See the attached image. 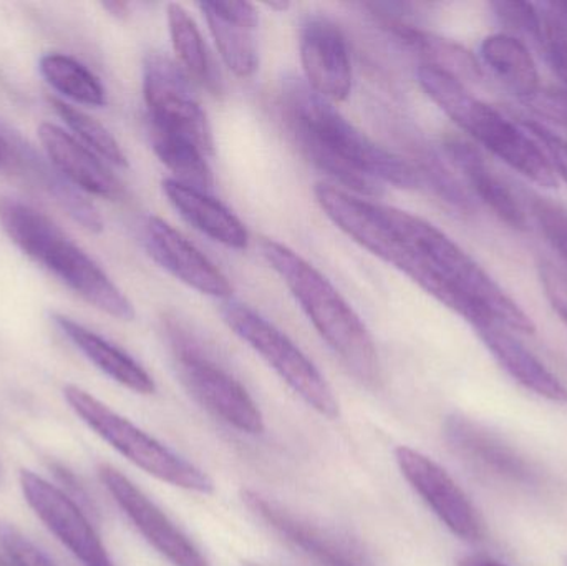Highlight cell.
Returning <instances> with one entry per match:
<instances>
[{
    "mask_svg": "<svg viewBox=\"0 0 567 566\" xmlns=\"http://www.w3.org/2000/svg\"><path fill=\"white\" fill-rule=\"evenodd\" d=\"M282 110L302 155L340 186L357 195L379 196L380 183L399 188L419 185L410 163L372 142L306 82L289 79L284 83Z\"/></svg>",
    "mask_w": 567,
    "mask_h": 566,
    "instance_id": "6da1fadb",
    "label": "cell"
},
{
    "mask_svg": "<svg viewBox=\"0 0 567 566\" xmlns=\"http://www.w3.org/2000/svg\"><path fill=\"white\" fill-rule=\"evenodd\" d=\"M261 251L343 366L363 384H379L380 359L372 335L332 282L281 243L265 239Z\"/></svg>",
    "mask_w": 567,
    "mask_h": 566,
    "instance_id": "7a4b0ae2",
    "label": "cell"
},
{
    "mask_svg": "<svg viewBox=\"0 0 567 566\" xmlns=\"http://www.w3.org/2000/svg\"><path fill=\"white\" fill-rule=\"evenodd\" d=\"M0 223L13 245L93 308L133 321L135 308L105 271L49 216L19 199H0Z\"/></svg>",
    "mask_w": 567,
    "mask_h": 566,
    "instance_id": "3957f363",
    "label": "cell"
},
{
    "mask_svg": "<svg viewBox=\"0 0 567 566\" xmlns=\"http://www.w3.org/2000/svg\"><path fill=\"white\" fill-rule=\"evenodd\" d=\"M416 76L432 102L496 158L542 188L558 185L548 156L519 123L476 99L462 80L443 70L422 63Z\"/></svg>",
    "mask_w": 567,
    "mask_h": 566,
    "instance_id": "277c9868",
    "label": "cell"
},
{
    "mask_svg": "<svg viewBox=\"0 0 567 566\" xmlns=\"http://www.w3.org/2000/svg\"><path fill=\"white\" fill-rule=\"evenodd\" d=\"M63 398L80 421L85 422L106 444L146 474L196 494L209 495L215 492V482L206 472L169 451L162 442L136 428L128 419L116 414L90 392L69 384L63 389Z\"/></svg>",
    "mask_w": 567,
    "mask_h": 566,
    "instance_id": "5b68a950",
    "label": "cell"
},
{
    "mask_svg": "<svg viewBox=\"0 0 567 566\" xmlns=\"http://www.w3.org/2000/svg\"><path fill=\"white\" fill-rule=\"evenodd\" d=\"M176 374L203 409L243 434L265 432V415L245 385L206 354L198 339L176 321L166 322Z\"/></svg>",
    "mask_w": 567,
    "mask_h": 566,
    "instance_id": "8992f818",
    "label": "cell"
},
{
    "mask_svg": "<svg viewBox=\"0 0 567 566\" xmlns=\"http://www.w3.org/2000/svg\"><path fill=\"white\" fill-rule=\"evenodd\" d=\"M221 316L228 328L255 349L309 408L332 421L339 418V401L329 382L282 331L248 306L233 299L221 306Z\"/></svg>",
    "mask_w": 567,
    "mask_h": 566,
    "instance_id": "52a82bcc",
    "label": "cell"
},
{
    "mask_svg": "<svg viewBox=\"0 0 567 566\" xmlns=\"http://www.w3.org/2000/svg\"><path fill=\"white\" fill-rule=\"evenodd\" d=\"M143 96L150 125L179 133L195 142L206 156L215 155L208 116L178 63L162 53H150L143 63Z\"/></svg>",
    "mask_w": 567,
    "mask_h": 566,
    "instance_id": "ba28073f",
    "label": "cell"
},
{
    "mask_svg": "<svg viewBox=\"0 0 567 566\" xmlns=\"http://www.w3.org/2000/svg\"><path fill=\"white\" fill-rule=\"evenodd\" d=\"M29 507L83 566H115L86 512L66 492L30 471L20 472Z\"/></svg>",
    "mask_w": 567,
    "mask_h": 566,
    "instance_id": "9c48e42d",
    "label": "cell"
},
{
    "mask_svg": "<svg viewBox=\"0 0 567 566\" xmlns=\"http://www.w3.org/2000/svg\"><path fill=\"white\" fill-rule=\"evenodd\" d=\"M395 461L413 491L456 537L466 542L485 537V525L478 511L445 469L406 445L395 449Z\"/></svg>",
    "mask_w": 567,
    "mask_h": 566,
    "instance_id": "30bf717a",
    "label": "cell"
},
{
    "mask_svg": "<svg viewBox=\"0 0 567 566\" xmlns=\"http://www.w3.org/2000/svg\"><path fill=\"white\" fill-rule=\"evenodd\" d=\"M100 481L125 512L136 531L173 566H212L192 541L150 501L128 477L112 465L99 469Z\"/></svg>",
    "mask_w": 567,
    "mask_h": 566,
    "instance_id": "8fae6325",
    "label": "cell"
},
{
    "mask_svg": "<svg viewBox=\"0 0 567 566\" xmlns=\"http://www.w3.org/2000/svg\"><path fill=\"white\" fill-rule=\"evenodd\" d=\"M143 245L156 265L212 298L231 299L233 286L225 275L165 219L150 216L143 226Z\"/></svg>",
    "mask_w": 567,
    "mask_h": 566,
    "instance_id": "7c38bea8",
    "label": "cell"
},
{
    "mask_svg": "<svg viewBox=\"0 0 567 566\" xmlns=\"http://www.w3.org/2000/svg\"><path fill=\"white\" fill-rule=\"evenodd\" d=\"M299 50L309 89L327 102H343L352 92V63L339 27L312 17L300 29Z\"/></svg>",
    "mask_w": 567,
    "mask_h": 566,
    "instance_id": "4fadbf2b",
    "label": "cell"
},
{
    "mask_svg": "<svg viewBox=\"0 0 567 566\" xmlns=\"http://www.w3.org/2000/svg\"><path fill=\"white\" fill-rule=\"evenodd\" d=\"M241 497L256 517L320 566H362L359 548L352 542L303 521L259 492L243 491Z\"/></svg>",
    "mask_w": 567,
    "mask_h": 566,
    "instance_id": "5bb4252c",
    "label": "cell"
},
{
    "mask_svg": "<svg viewBox=\"0 0 567 566\" xmlns=\"http://www.w3.org/2000/svg\"><path fill=\"white\" fill-rule=\"evenodd\" d=\"M443 431L452 451L475 467L515 484L538 482V472L525 457L476 422L463 415H450Z\"/></svg>",
    "mask_w": 567,
    "mask_h": 566,
    "instance_id": "9a60e30c",
    "label": "cell"
},
{
    "mask_svg": "<svg viewBox=\"0 0 567 566\" xmlns=\"http://www.w3.org/2000/svg\"><path fill=\"white\" fill-rule=\"evenodd\" d=\"M203 16L225 65L239 79L258 70V10L249 2H202Z\"/></svg>",
    "mask_w": 567,
    "mask_h": 566,
    "instance_id": "2e32d148",
    "label": "cell"
},
{
    "mask_svg": "<svg viewBox=\"0 0 567 566\" xmlns=\"http://www.w3.org/2000/svg\"><path fill=\"white\" fill-rule=\"evenodd\" d=\"M39 136L50 163L70 185L102 198H123L125 189L109 166L65 130L52 123H42Z\"/></svg>",
    "mask_w": 567,
    "mask_h": 566,
    "instance_id": "e0dca14e",
    "label": "cell"
},
{
    "mask_svg": "<svg viewBox=\"0 0 567 566\" xmlns=\"http://www.w3.org/2000/svg\"><path fill=\"white\" fill-rule=\"evenodd\" d=\"M446 155L455 168L462 173L476 196L502 219L509 228L525 231L528 229V216L518 196L493 172L485 156L470 143L460 138L445 142Z\"/></svg>",
    "mask_w": 567,
    "mask_h": 566,
    "instance_id": "ac0fdd59",
    "label": "cell"
},
{
    "mask_svg": "<svg viewBox=\"0 0 567 566\" xmlns=\"http://www.w3.org/2000/svg\"><path fill=\"white\" fill-rule=\"evenodd\" d=\"M163 192L179 216L213 241L233 249L248 248L249 233L241 219L208 193L173 178L163 182Z\"/></svg>",
    "mask_w": 567,
    "mask_h": 566,
    "instance_id": "d6986e66",
    "label": "cell"
},
{
    "mask_svg": "<svg viewBox=\"0 0 567 566\" xmlns=\"http://www.w3.org/2000/svg\"><path fill=\"white\" fill-rule=\"evenodd\" d=\"M493 358L523 388L553 402H567L563 382L503 326L485 325L475 329Z\"/></svg>",
    "mask_w": 567,
    "mask_h": 566,
    "instance_id": "ffe728a7",
    "label": "cell"
},
{
    "mask_svg": "<svg viewBox=\"0 0 567 566\" xmlns=\"http://www.w3.org/2000/svg\"><path fill=\"white\" fill-rule=\"evenodd\" d=\"M53 325L63 336L89 359L103 374L122 384L123 388L136 394L152 395L156 392V384L152 375L118 346L106 341L96 332L90 331L85 326L63 315L52 316Z\"/></svg>",
    "mask_w": 567,
    "mask_h": 566,
    "instance_id": "44dd1931",
    "label": "cell"
},
{
    "mask_svg": "<svg viewBox=\"0 0 567 566\" xmlns=\"http://www.w3.org/2000/svg\"><path fill=\"white\" fill-rule=\"evenodd\" d=\"M19 158H17L16 172L13 176L22 178L33 188L45 193L52 198L70 218L89 229L92 233L103 231V219L99 209L86 202L75 186L70 185L52 163L37 153V150L30 145L27 140H20Z\"/></svg>",
    "mask_w": 567,
    "mask_h": 566,
    "instance_id": "7402d4cb",
    "label": "cell"
},
{
    "mask_svg": "<svg viewBox=\"0 0 567 566\" xmlns=\"http://www.w3.org/2000/svg\"><path fill=\"white\" fill-rule=\"evenodd\" d=\"M480 55L489 72L519 100L535 102L542 93L538 65L526 43L513 33L498 32L486 37Z\"/></svg>",
    "mask_w": 567,
    "mask_h": 566,
    "instance_id": "603a6c76",
    "label": "cell"
},
{
    "mask_svg": "<svg viewBox=\"0 0 567 566\" xmlns=\"http://www.w3.org/2000/svg\"><path fill=\"white\" fill-rule=\"evenodd\" d=\"M372 10L375 16H379L382 25L393 37H396L406 49L419 53L425 60L423 65L443 70V72L462 80L463 83L482 80V69H480L475 56L468 50L458 45V43L423 32V30L409 25L403 20L389 16V13L380 12V10L373 9V7Z\"/></svg>",
    "mask_w": 567,
    "mask_h": 566,
    "instance_id": "cb8c5ba5",
    "label": "cell"
},
{
    "mask_svg": "<svg viewBox=\"0 0 567 566\" xmlns=\"http://www.w3.org/2000/svg\"><path fill=\"white\" fill-rule=\"evenodd\" d=\"M168 25L173 49H175L183 72L189 76L192 82L198 83L213 95H219L223 92L221 75L206 49L205 40H203L195 19L189 16L185 7L179 3H169Z\"/></svg>",
    "mask_w": 567,
    "mask_h": 566,
    "instance_id": "d4e9b609",
    "label": "cell"
},
{
    "mask_svg": "<svg viewBox=\"0 0 567 566\" xmlns=\"http://www.w3.org/2000/svg\"><path fill=\"white\" fill-rule=\"evenodd\" d=\"M150 140L156 156L175 175L176 182L208 193L215 185L213 172L202 148L179 133L150 125Z\"/></svg>",
    "mask_w": 567,
    "mask_h": 566,
    "instance_id": "484cf974",
    "label": "cell"
},
{
    "mask_svg": "<svg viewBox=\"0 0 567 566\" xmlns=\"http://www.w3.org/2000/svg\"><path fill=\"white\" fill-rule=\"evenodd\" d=\"M39 70L52 89L73 102L89 106L105 105L106 92L102 82L79 60L62 53H47L40 59Z\"/></svg>",
    "mask_w": 567,
    "mask_h": 566,
    "instance_id": "4316f807",
    "label": "cell"
},
{
    "mask_svg": "<svg viewBox=\"0 0 567 566\" xmlns=\"http://www.w3.org/2000/svg\"><path fill=\"white\" fill-rule=\"evenodd\" d=\"M50 105L55 110L56 115L65 122V125L75 133L76 138L82 140V145L92 150L95 155L105 159L110 165L118 166V168L128 166V159H126L122 146L99 120L59 99H50Z\"/></svg>",
    "mask_w": 567,
    "mask_h": 566,
    "instance_id": "83f0119b",
    "label": "cell"
},
{
    "mask_svg": "<svg viewBox=\"0 0 567 566\" xmlns=\"http://www.w3.org/2000/svg\"><path fill=\"white\" fill-rule=\"evenodd\" d=\"M539 47L553 72L565 83L567 92V22L549 3L543 7V35Z\"/></svg>",
    "mask_w": 567,
    "mask_h": 566,
    "instance_id": "f1b7e54d",
    "label": "cell"
},
{
    "mask_svg": "<svg viewBox=\"0 0 567 566\" xmlns=\"http://www.w3.org/2000/svg\"><path fill=\"white\" fill-rule=\"evenodd\" d=\"M489 6L503 25L533 39V42L539 45L543 35V10H539L535 3L523 2V0H496Z\"/></svg>",
    "mask_w": 567,
    "mask_h": 566,
    "instance_id": "f546056e",
    "label": "cell"
},
{
    "mask_svg": "<svg viewBox=\"0 0 567 566\" xmlns=\"http://www.w3.org/2000/svg\"><path fill=\"white\" fill-rule=\"evenodd\" d=\"M532 212L543 235L567 265V212L542 198L533 199Z\"/></svg>",
    "mask_w": 567,
    "mask_h": 566,
    "instance_id": "4dcf8cb0",
    "label": "cell"
},
{
    "mask_svg": "<svg viewBox=\"0 0 567 566\" xmlns=\"http://www.w3.org/2000/svg\"><path fill=\"white\" fill-rule=\"evenodd\" d=\"M519 125L528 133L529 136L536 140L542 146L545 155L548 156L553 169H555L556 178H561L567 185V142L558 133L549 130L543 123L535 122V120L519 119Z\"/></svg>",
    "mask_w": 567,
    "mask_h": 566,
    "instance_id": "1f68e13d",
    "label": "cell"
},
{
    "mask_svg": "<svg viewBox=\"0 0 567 566\" xmlns=\"http://www.w3.org/2000/svg\"><path fill=\"white\" fill-rule=\"evenodd\" d=\"M0 544H2L6 557L9 558L12 566H56L37 545L23 537L16 528L7 527V525L0 527Z\"/></svg>",
    "mask_w": 567,
    "mask_h": 566,
    "instance_id": "d6a6232c",
    "label": "cell"
},
{
    "mask_svg": "<svg viewBox=\"0 0 567 566\" xmlns=\"http://www.w3.org/2000/svg\"><path fill=\"white\" fill-rule=\"evenodd\" d=\"M539 281L545 289L546 299L551 308L558 312L559 318L567 325V275L565 271L553 265V263H538Z\"/></svg>",
    "mask_w": 567,
    "mask_h": 566,
    "instance_id": "836d02e7",
    "label": "cell"
},
{
    "mask_svg": "<svg viewBox=\"0 0 567 566\" xmlns=\"http://www.w3.org/2000/svg\"><path fill=\"white\" fill-rule=\"evenodd\" d=\"M22 136L13 132L6 123L0 122V173L13 175L19 155V143Z\"/></svg>",
    "mask_w": 567,
    "mask_h": 566,
    "instance_id": "e575fe53",
    "label": "cell"
},
{
    "mask_svg": "<svg viewBox=\"0 0 567 566\" xmlns=\"http://www.w3.org/2000/svg\"><path fill=\"white\" fill-rule=\"evenodd\" d=\"M55 471L56 477L60 478L63 485H65L66 491L70 492V497L86 512V514H95V507H93L92 501H90L89 494H86L85 488L80 485V482L76 481L75 475L72 472L66 471L62 465H55L53 467Z\"/></svg>",
    "mask_w": 567,
    "mask_h": 566,
    "instance_id": "d590c367",
    "label": "cell"
},
{
    "mask_svg": "<svg viewBox=\"0 0 567 566\" xmlns=\"http://www.w3.org/2000/svg\"><path fill=\"white\" fill-rule=\"evenodd\" d=\"M458 566H506L499 564L495 558L483 557V555H472V557L463 558Z\"/></svg>",
    "mask_w": 567,
    "mask_h": 566,
    "instance_id": "8d00e7d4",
    "label": "cell"
},
{
    "mask_svg": "<svg viewBox=\"0 0 567 566\" xmlns=\"http://www.w3.org/2000/svg\"><path fill=\"white\" fill-rule=\"evenodd\" d=\"M103 7H105V9H109L110 12L113 13V16H125L126 9H128V3L106 2L103 3Z\"/></svg>",
    "mask_w": 567,
    "mask_h": 566,
    "instance_id": "74e56055",
    "label": "cell"
},
{
    "mask_svg": "<svg viewBox=\"0 0 567 566\" xmlns=\"http://www.w3.org/2000/svg\"><path fill=\"white\" fill-rule=\"evenodd\" d=\"M549 7H551L553 10H556V12H558L567 22V2L549 3Z\"/></svg>",
    "mask_w": 567,
    "mask_h": 566,
    "instance_id": "f35d334b",
    "label": "cell"
},
{
    "mask_svg": "<svg viewBox=\"0 0 567 566\" xmlns=\"http://www.w3.org/2000/svg\"><path fill=\"white\" fill-rule=\"evenodd\" d=\"M269 7H271V9H287V7H289V3H275V2H271V3H269Z\"/></svg>",
    "mask_w": 567,
    "mask_h": 566,
    "instance_id": "ab89813d",
    "label": "cell"
},
{
    "mask_svg": "<svg viewBox=\"0 0 567 566\" xmlns=\"http://www.w3.org/2000/svg\"><path fill=\"white\" fill-rule=\"evenodd\" d=\"M2 477H3L2 465H0V484H2Z\"/></svg>",
    "mask_w": 567,
    "mask_h": 566,
    "instance_id": "60d3db41",
    "label": "cell"
},
{
    "mask_svg": "<svg viewBox=\"0 0 567 566\" xmlns=\"http://www.w3.org/2000/svg\"><path fill=\"white\" fill-rule=\"evenodd\" d=\"M245 566H259V565H255V564H246Z\"/></svg>",
    "mask_w": 567,
    "mask_h": 566,
    "instance_id": "b9f144b4",
    "label": "cell"
}]
</instances>
